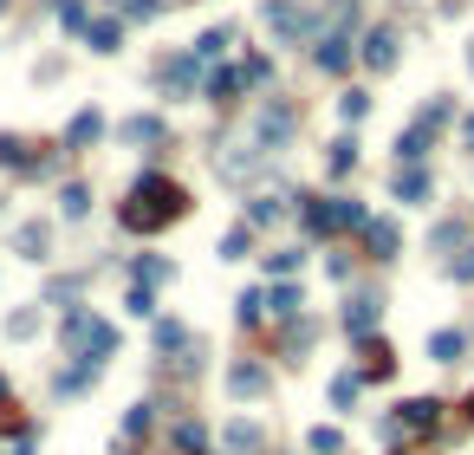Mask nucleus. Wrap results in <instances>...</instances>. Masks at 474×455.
Returning a JSON list of instances; mask_svg holds the SVG:
<instances>
[{"label":"nucleus","mask_w":474,"mask_h":455,"mask_svg":"<svg viewBox=\"0 0 474 455\" xmlns=\"http://www.w3.org/2000/svg\"><path fill=\"white\" fill-rule=\"evenodd\" d=\"M150 423H156V416H150V404H136V410L124 416V430H130V436H144V430H150Z\"/></svg>","instance_id":"7c9ffc66"},{"label":"nucleus","mask_w":474,"mask_h":455,"mask_svg":"<svg viewBox=\"0 0 474 455\" xmlns=\"http://www.w3.org/2000/svg\"><path fill=\"white\" fill-rule=\"evenodd\" d=\"M221 46H228V33H202V46H195V59H202V66H208V59H221Z\"/></svg>","instance_id":"c85d7f7f"},{"label":"nucleus","mask_w":474,"mask_h":455,"mask_svg":"<svg viewBox=\"0 0 474 455\" xmlns=\"http://www.w3.org/2000/svg\"><path fill=\"white\" fill-rule=\"evenodd\" d=\"M85 33H92V46H98V52H118V26H110V20L85 26Z\"/></svg>","instance_id":"5701e85b"},{"label":"nucleus","mask_w":474,"mask_h":455,"mask_svg":"<svg viewBox=\"0 0 474 455\" xmlns=\"http://www.w3.org/2000/svg\"><path fill=\"white\" fill-rule=\"evenodd\" d=\"M280 208H286V196H260L254 208H247V228H267L273 215H280Z\"/></svg>","instance_id":"2eb2a0df"},{"label":"nucleus","mask_w":474,"mask_h":455,"mask_svg":"<svg viewBox=\"0 0 474 455\" xmlns=\"http://www.w3.org/2000/svg\"><path fill=\"white\" fill-rule=\"evenodd\" d=\"M130 312L144 319V312H156V300H150V286H130Z\"/></svg>","instance_id":"473e14b6"},{"label":"nucleus","mask_w":474,"mask_h":455,"mask_svg":"<svg viewBox=\"0 0 474 455\" xmlns=\"http://www.w3.org/2000/svg\"><path fill=\"white\" fill-rule=\"evenodd\" d=\"M247 241H254V228H234L228 241H221V260H241V254H247Z\"/></svg>","instance_id":"bb28decb"},{"label":"nucleus","mask_w":474,"mask_h":455,"mask_svg":"<svg viewBox=\"0 0 474 455\" xmlns=\"http://www.w3.org/2000/svg\"><path fill=\"white\" fill-rule=\"evenodd\" d=\"M20 254L40 260V254H46V228H20Z\"/></svg>","instance_id":"a878e982"},{"label":"nucleus","mask_w":474,"mask_h":455,"mask_svg":"<svg viewBox=\"0 0 474 455\" xmlns=\"http://www.w3.org/2000/svg\"><path fill=\"white\" fill-rule=\"evenodd\" d=\"M66 345H72V352H118V332H110L104 319L72 312V319H66Z\"/></svg>","instance_id":"f03ea898"},{"label":"nucleus","mask_w":474,"mask_h":455,"mask_svg":"<svg viewBox=\"0 0 474 455\" xmlns=\"http://www.w3.org/2000/svg\"><path fill=\"white\" fill-rule=\"evenodd\" d=\"M59 20H66V26H92V20H85V0H59Z\"/></svg>","instance_id":"2f4dec72"},{"label":"nucleus","mask_w":474,"mask_h":455,"mask_svg":"<svg viewBox=\"0 0 474 455\" xmlns=\"http://www.w3.org/2000/svg\"><path fill=\"white\" fill-rule=\"evenodd\" d=\"M299 306H305V293H299V286H273V300H267L273 319H299Z\"/></svg>","instance_id":"9d476101"},{"label":"nucleus","mask_w":474,"mask_h":455,"mask_svg":"<svg viewBox=\"0 0 474 455\" xmlns=\"http://www.w3.org/2000/svg\"><path fill=\"white\" fill-rule=\"evenodd\" d=\"M234 312H241V326H260V319H267V300H260V293H241Z\"/></svg>","instance_id":"dca6fc26"},{"label":"nucleus","mask_w":474,"mask_h":455,"mask_svg":"<svg viewBox=\"0 0 474 455\" xmlns=\"http://www.w3.org/2000/svg\"><path fill=\"white\" fill-rule=\"evenodd\" d=\"M345 326H351L357 338H371V326H377V300H371V293H357V300L345 306Z\"/></svg>","instance_id":"423d86ee"},{"label":"nucleus","mask_w":474,"mask_h":455,"mask_svg":"<svg viewBox=\"0 0 474 455\" xmlns=\"http://www.w3.org/2000/svg\"><path fill=\"white\" fill-rule=\"evenodd\" d=\"M267 72H273V66L254 52V59H241V85H267Z\"/></svg>","instance_id":"b1692460"},{"label":"nucleus","mask_w":474,"mask_h":455,"mask_svg":"<svg viewBox=\"0 0 474 455\" xmlns=\"http://www.w3.org/2000/svg\"><path fill=\"white\" fill-rule=\"evenodd\" d=\"M305 442H312V455H338V449H345V436H338V430H312Z\"/></svg>","instance_id":"4be33fe9"},{"label":"nucleus","mask_w":474,"mask_h":455,"mask_svg":"<svg viewBox=\"0 0 474 455\" xmlns=\"http://www.w3.org/2000/svg\"><path fill=\"white\" fill-rule=\"evenodd\" d=\"M228 390H234V397H260V390H267V371H260V364H234Z\"/></svg>","instance_id":"1a4fd4ad"},{"label":"nucleus","mask_w":474,"mask_h":455,"mask_svg":"<svg viewBox=\"0 0 474 455\" xmlns=\"http://www.w3.org/2000/svg\"><path fill=\"white\" fill-rule=\"evenodd\" d=\"M364 371L371 378H390V345L383 338H364Z\"/></svg>","instance_id":"4468645a"},{"label":"nucleus","mask_w":474,"mask_h":455,"mask_svg":"<svg viewBox=\"0 0 474 455\" xmlns=\"http://www.w3.org/2000/svg\"><path fill=\"white\" fill-rule=\"evenodd\" d=\"M364 66H371V72H390V66H397V33H390V26H377V33L364 39Z\"/></svg>","instance_id":"20e7f679"},{"label":"nucleus","mask_w":474,"mask_h":455,"mask_svg":"<svg viewBox=\"0 0 474 455\" xmlns=\"http://www.w3.org/2000/svg\"><path fill=\"white\" fill-rule=\"evenodd\" d=\"M0 163H20V144L13 137H0Z\"/></svg>","instance_id":"f704fd0d"},{"label":"nucleus","mask_w":474,"mask_h":455,"mask_svg":"<svg viewBox=\"0 0 474 455\" xmlns=\"http://www.w3.org/2000/svg\"><path fill=\"white\" fill-rule=\"evenodd\" d=\"M351 163H357V144H351V137H345V144H331V176H345Z\"/></svg>","instance_id":"393cba45"},{"label":"nucleus","mask_w":474,"mask_h":455,"mask_svg":"<svg viewBox=\"0 0 474 455\" xmlns=\"http://www.w3.org/2000/svg\"><path fill=\"white\" fill-rule=\"evenodd\" d=\"M156 345H162V352H176V345H182V326H176V319H170V326H156Z\"/></svg>","instance_id":"72a5a7b5"},{"label":"nucleus","mask_w":474,"mask_h":455,"mask_svg":"<svg viewBox=\"0 0 474 455\" xmlns=\"http://www.w3.org/2000/svg\"><path fill=\"white\" fill-rule=\"evenodd\" d=\"M364 111H371V98H364V92H345V98H338V118H345V124H357Z\"/></svg>","instance_id":"6ab92c4d"},{"label":"nucleus","mask_w":474,"mask_h":455,"mask_svg":"<svg viewBox=\"0 0 474 455\" xmlns=\"http://www.w3.org/2000/svg\"><path fill=\"white\" fill-rule=\"evenodd\" d=\"M429 352H435L442 364H455V358H461V332H435V338H429Z\"/></svg>","instance_id":"a211bd4d"},{"label":"nucleus","mask_w":474,"mask_h":455,"mask_svg":"<svg viewBox=\"0 0 474 455\" xmlns=\"http://www.w3.org/2000/svg\"><path fill=\"white\" fill-rule=\"evenodd\" d=\"M435 410H442V404H429V397H416V404H403L397 430H435Z\"/></svg>","instance_id":"0eeeda50"},{"label":"nucleus","mask_w":474,"mask_h":455,"mask_svg":"<svg viewBox=\"0 0 474 455\" xmlns=\"http://www.w3.org/2000/svg\"><path fill=\"white\" fill-rule=\"evenodd\" d=\"M85 208H92V189H78V182H72V189H66V215L78 222V215H85Z\"/></svg>","instance_id":"c756f323"},{"label":"nucleus","mask_w":474,"mask_h":455,"mask_svg":"<svg viewBox=\"0 0 474 455\" xmlns=\"http://www.w3.org/2000/svg\"><path fill=\"white\" fill-rule=\"evenodd\" d=\"M364 241H371V254H377V260H397V222H371Z\"/></svg>","instance_id":"6e6552de"},{"label":"nucleus","mask_w":474,"mask_h":455,"mask_svg":"<svg viewBox=\"0 0 474 455\" xmlns=\"http://www.w3.org/2000/svg\"><path fill=\"white\" fill-rule=\"evenodd\" d=\"M254 130H260V144H267V150H273V144H286V137H293V111H286V104H267Z\"/></svg>","instance_id":"7ed1b4c3"},{"label":"nucleus","mask_w":474,"mask_h":455,"mask_svg":"<svg viewBox=\"0 0 474 455\" xmlns=\"http://www.w3.org/2000/svg\"><path fill=\"white\" fill-rule=\"evenodd\" d=\"M260 449V430L254 423H228V455H254Z\"/></svg>","instance_id":"f8f14e48"},{"label":"nucleus","mask_w":474,"mask_h":455,"mask_svg":"<svg viewBox=\"0 0 474 455\" xmlns=\"http://www.w3.org/2000/svg\"><path fill=\"white\" fill-rule=\"evenodd\" d=\"M40 332V312H13L7 319V338H33Z\"/></svg>","instance_id":"cd10ccee"},{"label":"nucleus","mask_w":474,"mask_h":455,"mask_svg":"<svg viewBox=\"0 0 474 455\" xmlns=\"http://www.w3.org/2000/svg\"><path fill=\"white\" fill-rule=\"evenodd\" d=\"M156 280H170V260H136V286H156Z\"/></svg>","instance_id":"412c9836"},{"label":"nucleus","mask_w":474,"mask_h":455,"mask_svg":"<svg viewBox=\"0 0 474 455\" xmlns=\"http://www.w3.org/2000/svg\"><path fill=\"white\" fill-rule=\"evenodd\" d=\"M468 144H474V118H468Z\"/></svg>","instance_id":"c9c22d12"},{"label":"nucleus","mask_w":474,"mask_h":455,"mask_svg":"<svg viewBox=\"0 0 474 455\" xmlns=\"http://www.w3.org/2000/svg\"><path fill=\"white\" fill-rule=\"evenodd\" d=\"M397 196H403V202H423V196H429V176L416 170V163H409V170H397Z\"/></svg>","instance_id":"9b49d317"},{"label":"nucleus","mask_w":474,"mask_h":455,"mask_svg":"<svg viewBox=\"0 0 474 455\" xmlns=\"http://www.w3.org/2000/svg\"><path fill=\"white\" fill-rule=\"evenodd\" d=\"M331 404H338V410L357 404V378H351V371H345V378H331Z\"/></svg>","instance_id":"aec40b11"},{"label":"nucleus","mask_w":474,"mask_h":455,"mask_svg":"<svg viewBox=\"0 0 474 455\" xmlns=\"http://www.w3.org/2000/svg\"><path fill=\"white\" fill-rule=\"evenodd\" d=\"M176 449H182V455H208V430H202V423H182V430H176Z\"/></svg>","instance_id":"ddd939ff"},{"label":"nucleus","mask_w":474,"mask_h":455,"mask_svg":"<svg viewBox=\"0 0 474 455\" xmlns=\"http://www.w3.org/2000/svg\"><path fill=\"white\" fill-rule=\"evenodd\" d=\"M118 215H124V228H130V234H162L170 222H182V215H189V189H182V182H170V176H144V182L130 189V202L118 208Z\"/></svg>","instance_id":"f257e3e1"},{"label":"nucleus","mask_w":474,"mask_h":455,"mask_svg":"<svg viewBox=\"0 0 474 455\" xmlns=\"http://www.w3.org/2000/svg\"><path fill=\"white\" fill-rule=\"evenodd\" d=\"M124 137H130V144H156V137H162V124H156V118H130V124H124Z\"/></svg>","instance_id":"f3484780"},{"label":"nucleus","mask_w":474,"mask_h":455,"mask_svg":"<svg viewBox=\"0 0 474 455\" xmlns=\"http://www.w3.org/2000/svg\"><path fill=\"white\" fill-rule=\"evenodd\" d=\"M468 416H474V397H468Z\"/></svg>","instance_id":"e433bc0d"},{"label":"nucleus","mask_w":474,"mask_h":455,"mask_svg":"<svg viewBox=\"0 0 474 455\" xmlns=\"http://www.w3.org/2000/svg\"><path fill=\"white\" fill-rule=\"evenodd\" d=\"M98 130H104V118H98V111H78V118L66 124V150H85V144H98Z\"/></svg>","instance_id":"39448f33"}]
</instances>
